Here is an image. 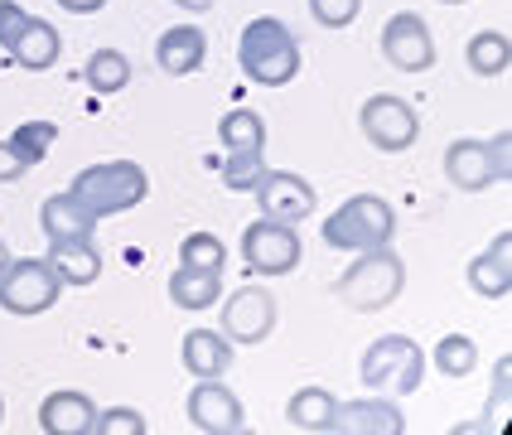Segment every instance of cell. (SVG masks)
<instances>
[{"mask_svg":"<svg viewBox=\"0 0 512 435\" xmlns=\"http://www.w3.org/2000/svg\"><path fill=\"white\" fill-rule=\"evenodd\" d=\"M237 68L261 87L295 83V73H300V39L276 15H256L237 34Z\"/></svg>","mask_w":512,"mask_h":435,"instance_id":"6da1fadb","label":"cell"},{"mask_svg":"<svg viewBox=\"0 0 512 435\" xmlns=\"http://www.w3.org/2000/svg\"><path fill=\"white\" fill-rule=\"evenodd\" d=\"M68 194L102 223V218H112V213H131L136 203H145L150 174H145L136 160H102V165H87V170L73 174V189H68Z\"/></svg>","mask_w":512,"mask_h":435,"instance_id":"7a4b0ae2","label":"cell"},{"mask_svg":"<svg viewBox=\"0 0 512 435\" xmlns=\"http://www.w3.org/2000/svg\"><path fill=\"white\" fill-rule=\"evenodd\" d=\"M353 257L358 261L334 281V295H339L348 310H358V315L387 310L401 295V286H406V261L392 252V242L387 247H368V252H353Z\"/></svg>","mask_w":512,"mask_h":435,"instance_id":"3957f363","label":"cell"},{"mask_svg":"<svg viewBox=\"0 0 512 435\" xmlns=\"http://www.w3.org/2000/svg\"><path fill=\"white\" fill-rule=\"evenodd\" d=\"M397 237V208L377 194H353L324 218V247L334 252H368Z\"/></svg>","mask_w":512,"mask_h":435,"instance_id":"277c9868","label":"cell"},{"mask_svg":"<svg viewBox=\"0 0 512 435\" xmlns=\"http://www.w3.org/2000/svg\"><path fill=\"white\" fill-rule=\"evenodd\" d=\"M421 373H426V358H421L416 339H406V334L372 339V344L363 348V363H358V377H363L368 387H392L401 397H411V392L421 387Z\"/></svg>","mask_w":512,"mask_h":435,"instance_id":"5b68a950","label":"cell"},{"mask_svg":"<svg viewBox=\"0 0 512 435\" xmlns=\"http://www.w3.org/2000/svg\"><path fill=\"white\" fill-rule=\"evenodd\" d=\"M58 295H63V281L44 257L5 261V271H0V310L5 315H44L58 305Z\"/></svg>","mask_w":512,"mask_h":435,"instance_id":"8992f818","label":"cell"},{"mask_svg":"<svg viewBox=\"0 0 512 435\" xmlns=\"http://www.w3.org/2000/svg\"><path fill=\"white\" fill-rule=\"evenodd\" d=\"M358 126H363L368 145H377L382 155L411 150L416 136H421V116H416L411 102H401L397 92H377V97H368L363 112H358Z\"/></svg>","mask_w":512,"mask_h":435,"instance_id":"52a82bcc","label":"cell"},{"mask_svg":"<svg viewBox=\"0 0 512 435\" xmlns=\"http://www.w3.org/2000/svg\"><path fill=\"white\" fill-rule=\"evenodd\" d=\"M305 257L300 247V232L290 223H276V218H261L242 232V261L252 276H290Z\"/></svg>","mask_w":512,"mask_h":435,"instance_id":"ba28073f","label":"cell"},{"mask_svg":"<svg viewBox=\"0 0 512 435\" xmlns=\"http://www.w3.org/2000/svg\"><path fill=\"white\" fill-rule=\"evenodd\" d=\"M276 329V295L261 286H242L223 300V339L228 344H261Z\"/></svg>","mask_w":512,"mask_h":435,"instance_id":"9c48e42d","label":"cell"},{"mask_svg":"<svg viewBox=\"0 0 512 435\" xmlns=\"http://www.w3.org/2000/svg\"><path fill=\"white\" fill-rule=\"evenodd\" d=\"M256 203H261V218H276V223H305L314 213V184L305 174H290V170H266L256 179Z\"/></svg>","mask_w":512,"mask_h":435,"instance_id":"30bf717a","label":"cell"},{"mask_svg":"<svg viewBox=\"0 0 512 435\" xmlns=\"http://www.w3.org/2000/svg\"><path fill=\"white\" fill-rule=\"evenodd\" d=\"M382 58L401 68V73H426L435 63V39H430V25L416 15V10H401L382 25Z\"/></svg>","mask_w":512,"mask_h":435,"instance_id":"8fae6325","label":"cell"},{"mask_svg":"<svg viewBox=\"0 0 512 435\" xmlns=\"http://www.w3.org/2000/svg\"><path fill=\"white\" fill-rule=\"evenodd\" d=\"M189 426L203 435H237L247 426V411L237 402V392L223 387L218 377H199V387L189 392Z\"/></svg>","mask_w":512,"mask_h":435,"instance_id":"7c38bea8","label":"cell"},{"mask_svg":"<svg viewBox=\"0 0 512 435\" xmlns=\"http://www.w3.org/2000/svg\"><path fill=\"white\" fill-rule=\"evenodd\" d=\"M324 431L329 435H401L406 431V416H401L397 402H382V397H372V402H339Z\"/></svg>","mask_w":512,"mask_h":435,"instance_id":"4fadbf2b","label":"cell"},{"mask_svg":"<svg viewBox=\"0 0 512 435\" xmlns=\"http://www.w3.org/2000/svg\"><path fill=\"white\" fill-rule=\"evenodd\" d=\"M445 179L464 189V194H484L498 184V165H493V155H488V141H474V136H464V141H450L445 150Z\"/></svg>","mask_w":512,"mask_h":435,"instance_id":"5bb4252c","label":"cell"},{"mask_svg":"<svg viewBox=\"0 0 512 435\" xmlns=\"http://www.w3.org/2000/svg\"><path fill=\"white\" fill-rule=\"evenodd\" d=\"M92 421H97V406L87 392H49L39 402V431L44 435H92Z\"/></svg>","mask_w":512,"mask_h":435,"instance_id":"9a60e30c","label":"cell"},{"mask_svg":"<svg viewBox=\"0 0 512 435\" xmlns=\"http://www.w3.org/2000/svg\"><path fill=\"white\" fill-rule=\"evenodd\" d=\"M203 58H208V34H203L199 25H174L155 39V63H160L170 78L199 73Z\"/></svg>","mask_w":512,"mask_h":435,"instance_id":"2e32d148","label":"cell"},{"mask_svg":"<svg viewBox=\"0 0 512 435\" xmlns=\"http://www.w3.org/2000/svg\"><path fill=\"white\" fill-rule=\"evenodd\" d=\"M39 228H44L49 242H87L92 228H97V218L73 194H49L39 203Z\"/></svg>","mask_w":512,"mask_h":435,"instance_id":"e0dca14e","label":"cell"},{"mask_svg":"<svg viewBox=\"0 0 512 435\" xmlns=\"http://www.w3.org/2000/svg\"><path fill=\"white\" fill-rule=\"evenodd\" d=\"M508 257H512V237L508 232H498L493 247L469 261V286L479 290L484 300H503V295L512 290V261Z\"/></svg>","mask_w":512,"mask_h":435,"instance_id":"ac0fdd59","label":"cell"},{"mask_svg":"<svg viewBox=\"0 0 512 435\" xmlns=\"http://www.w3.org/2000/svg\"><path fill=\"white\" fill-rule=\"evenodd\" d=\"M49 266H54V276L63 286H92L97 276H102V252H97V242L87 237V242H49Z\"/></svg>","mask_w":512,"mask_h":435,"instance_id":"d6986e66","label":"cell"},{"mask_svg":"<svg viewBox=\"0 0 512 435\" xmlns=\"http://www.w3.org/2000/svg\"><path fill=\"white\" fill-rule=\"evenodd\" d=\"M58 54H63V39H58V29L49 20H34L29 15L25 29H20V39L10 44V58L29 68V73H44V68H54Z\"/></svg>","mask_w":512,"mask_h":435,"instance_id":"ffe728a7","label":"cell"},{"mask_svg":"<svg viewBox=\"0 0 512 435\" xmlns=\"http://www.w3.org/2000/svg\"><path fill=\"white\" fill-rule=\"evenodd\" d=\"M170 300L179 310H208L223 300V271H208V266H184L170 276Z\"/></svg>","mask_w":512,"mask_h":435,"instance_id":"44dd1931","label":"cell"},{"mask_svg":"<svg viewBox=\"0 0 512 435\" xmlns=\"http://www.w3.org/2000/svg\"><path fill=\"white\" fill-rule=\"evenodd\" d=\"M184 368H189V377H223L232 368V344L213 329H189L184 334Z\"/></svg>","mask_w":512,"mask_h":435,"instance_id":"7402d4cb","label":"cell"},{"mask_svg":"<svg viewBox=\"0 0 512 435\" xmlns=\"http://www.w3.org/2000/svg\"><path fill=\"white\" fill-rule=\"evenodd\" d=\"M83 83L92 92H102V97H112V92L131 83V58L121 49H92V58L83 63Z\"/></svg>","mask_w":512,"mask_h":435,"instance_id":"603a6c76","label":"cell"},{"mask_svg":"<svg viewBox=\"0 0 512 435\" xmlns=\"http://www.w3.org/2000/svg\"><path fill=\"white\" fill-rule=\"evenodd\" d=\"M218 145L223 150H266V121L252 107H232L218 121Z\"/></svg>","mask_w":512,"mask_h":435,"instance_id":"cb8c5ba5","label":"cell"},{"mask_svg":"<svg viewBox=\"0 0 512 435\" xmlns=\"http://www.w3.org/2000/svg\"><path fill=\"white\" fill-rule=\"evenodd\" d=\"M334 406H339L334 392H324V387H300V392L290 397V406H285V416H290L295 431H324L329 416H334Z\"/></svg>","mask_w":512,"mask_h":435,"instance_id":"d4e9b609","label":"cell"},{"mask_svg":"<svg viewBox=\"0 0 512 435\" xmlns=\"http://www.w3.org/2000/svg\"><path fill=\"white\" fill-rule=\"evenodd\" d=\"M508 34H498V29H479L474 39H469V49H464V58H469V68L479 73V78H498L503 68H508Z\"/></svg>","mask_w":512,"mask_h":435,"instance_id":"484cf974","label":"cell"},{"mask_svg":"<svg viewBox=\"0 0 512 435\" xmlns=\"http://www.w3.org/2000/svg\"><path fill=\"white\" fill-rule=\"evenodd\" d=\"M435 368L440 377H469L479 368V348L469 334H445L440 344H435Z\"/></svg>","mask_w":512,"mask_h":435,"instance_id":"4316f807","label":"cell"},{"mask_svg":"<svg viewBox=\"0 0 512 435\" xmlns=\"http://www.w3.org/2000/svg\"><path fill=\"white\" fill-rule=\"evenodd\" d=\"M54 141H58L54 121H20V126H15V136H10L5 145H10V150H15L25 165H39V160L49 155V145H54Z\"/></svg>","mask_w":512,"mask_h":435,"instance_id":"83f0119b","label":"cell"},{"mask_svg":"<svg viewBox=\"0 0 512 435\" xmlns=\"http://www.w3.org/2000/svg\"><path fill=\"white\" fill-rule=\"evenodd\" d=\"M266 150H228V160H223V184H228L232 194H252L256 179L266 174V160H261Z\"/></svg>","mask_w":512,"mask_h":435,"instance_id":"f1b7e54d","label":"cell"},{"mask_svg":"<svg viewBox=\"0 0 512 435\" xmlns=\"http://www.w3.org/2000/svg\"><path fill=\"white\" fill-rule=\"evenodd\" d=\"M179 261H184V266L223 271V266H228V247H223V237H218V232H189V237L179 242Z\"/></svg>","mask_w":512,"mask_h":435,"instance_id":"f546056e","label":"cell"},{"mask_svg":"<svg viewBox=\"0 0 512 435\" xmlns=\"http://www.w3.org/2000/svg\"><path fill=\"white\" fill-rule=\"evenodd\" d=\"M145 416L136 406H112V411H97V421H92V435H145Z\"/></svg>","mask_w":512,"mask_h":435,"instance_id":"4dcf8cb0","label":"cell"},{"mask_svg":"<svg viewBox=\"0 0 512 435\" xmlns=\"http://www.w3.org/2000/svg\"><path fill=\"white\" fill-rule=\"evenodd\" d=\"M358 10H363V0H310L314 25L324 29H348L358 20Z\"/></svg>","mask_w":512,"mask_h":435,"instance_id":"1f68e13d","label":"cell"},{"mask_svg":"<svg viewBox=\"0 0 512 435\" xmlns=\"http://www.w3.org/2000/svg\"><path fill=\"white\" fill-rule=\"evenodd\" d=\"M25 20H29L25 5H15V0H0V49H5V54H10V44L20 39Z\"/></svg>","mask_w":512,"mask_h":435,"instance_id":"d6a6232c","label":"cell"},{"mask_svg":"<svg viewBox=\"0 0 512 435\" xmlns=\"http://www.w3.org/2000/svg\"><path fill=\"white\" fill-rule=\"evenodd\" d=\"M25 170H29L25 160H20V155H15L10 145L0 141V184H15V179H20V174H25Z\"/></svg>","mask_w":512,"mask_h":435,"instance_id":"836d02e7","label":"cell"},{"mask_svg":"<svg viewBox=\"0 0 512 435\" xmlns=\"http://www.w3.org/2000/svg\"><path fill=\"white\" fill-rule=\"evenodd\" d=\"M508 136H493L488 141V155H493V165H498V179H508V170H512V160H508Z\"/></svg>","mask_w":512,"mask_h":435,"instance_id":"e575fe53","label":"cell"},{"mask_svg":"<svg viewBox=\"0 0 512 435\" xmlns=\"http://www.w3.org/2000/svg\"><path fill=\"white\" fill-rule=\"evenodd\" d=\"M58 5H63L68 15H97V10H102L107 0H58Z\"/></svg>","mask_w":512,"mask_h":435,"instance_id":"d590c367","label":"cell"},{"mask_svg":"<svg viewBox=\"0 0 512 435\" xmlns=\"http://www.w3.org/2000/svg\"><path fill=\"white\" fill-rule=\"evenodd\" d=\"M179 10H189V15H203V10H213V0H174Z\"/></svg>","mask_w":512,"mask_h":435,"instance_id":"8d00e7d4","label":"cell"},{"mask_svg":"<svg viewBox=\"0 0 512 435\" xmlns=\"http://www.w3.org/2000/svg\"><path fill=\"white\" fill-rule=\"evenodd\" d=\"M5 261H10V247H5V242H0V271H5Z\"/></svg>","mask_w":512,"mask_h":435,"instance_id":"74e56055","label":"cell"},{"mask_svg":"<svg viewBox=\"0 0 512 435\" xmlns=\"http://www.w3.org/2000/svg\"><path fill=\"white\" fill-rule=\"evenodd\" d=\"M440 5H464V0H440Z\"/></svg>","mask_w":512,"mask_h":435,"instance_id":"f35d334b","label":"cell"},{"mask_svg":"<svg viewBox=\"0 0 512 435\" xmlns=\"http://www.w3.org/2000/svg\"><path fill=\"white\" fill-rule=\"evenodd\" d=\"M0 416H5V397H0Z\"/></svg>","mask_w":512,"mask_h":435,"instance_id":"ab89813d","label":"cell"}]
</instances>
